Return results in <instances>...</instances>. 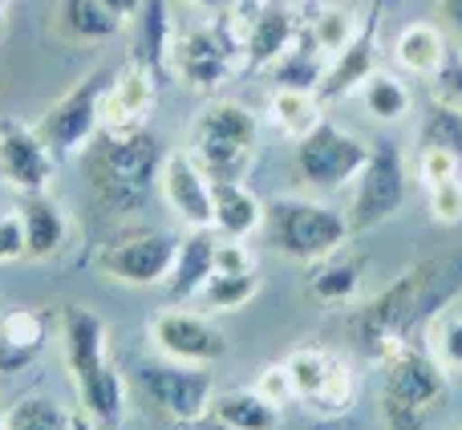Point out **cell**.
<instances>
[{
	"label": "cell",
	"mask_w": 462,
	"mask_h": 430,
	"mask_svg": "<svg viewBox=\"0 0 462 430\" xmlns=\"http://www.w3.org/2000/svg\"><path fill=\"white\" fill-rule=\"evenodd\" d=\"M357 98L369 118L382 122V126H398V122H406L414 114V89L393 70H374L365 78V86L357 89Z\"/></svg>",
	"instance_id": "28"
},
{
	"label": "cell",
	"mask_w": 462,
	"mask_h": 430,
	"mask_svg": "<svg viewBox=\"0 0 462 430\" xmlns=\"http://www.w3.org/2000/svg\"><path fill=\"white\" fill-rule=\"evenodd\" d=\"M377 29H382V0L361 13V24H357V33H353V41L333 57V61H328L325 81H320V98H325V102H337V98L357 94V89L365 86L369 73L382 70Z\"/></svg>",
	"instance_id": "16"
},
{
	"label": "cell",
	"mask_w": 462,
	"mask_h": 430,
	"mask_svg": "<svg viewBox=\"0 0 462 430\" xmlns=\"http://www.w3.org/2000/svg\"><path fill=\"white\" fill-rule=\"evenodd\" d=\"M292 159L300 179L312 187V192H341V187H353L369 159V143L353 130L337 126L333 118H325L312 135H304L300 143H292Z\"/></svg>",
	"instance_id": "10"
},
{
	"label": "cell",
	"mask_w": 462,
	"mask_h": 430,
	"mask_svg": "<svg viewBox=\"0 0 462 430\" xmlns=\"http://www.w3.org/2000/svg\"><path fill=\"white\" fill-rule=\"evenodd\" d=\"M255 293H260V272L255 276H227V272H211V280L203 285V293H199V309L203 313H236V309H244V304H252L255 301Z\"/></svg>",
	"instance_id": "31"
},
{
	"label": "cell",
	"mask_w": 462,
	"mask_h": 430,
	"mask_svg": "<svg viewBox=\"0 0 462 430\" xmlns=\"http://www.w3.org/2000/svg\"><path fill=\"white\" fill-rule=\"evenodd\" d=\"M426 350L434 353V361H439L442 369L462 374V309L450 304L447 313H439V317L426 325Z\"/></svg>",
	"instance_id": "33"
},
{
	"label": "cell",
	"mask_w": 462,
	"mask_h": 430,
	"mask_svg": "<svg viewBox=\"0 0 462 430\" xmlns=\"http://www.w3.org/2000/svg\"><path fill=\"white\" fill-rule=\"evenodd\" d=\"M24 256V223L21 211H0V264L21 260Z\"/></svg>",
	"instance_id": "41"
},
{
	"label": "cell",
	"mask_w": 462,
	"mask_h": 430,
	"mask_svg": "<svg viewBox=\"0 0 462 430\" xmlns=\"http://www.w3.org/2000/svg\"><path fill=\"white\" fill-rule=\"evenodd\" d=\"M16 211H21L24 223V256L29 260H53L69 244V215L49 192L21 195Z\"/></svg>",
	"instance_id": "21"
},
{
	"label": "cell",
	"mask_w": 462,
	"mask_h": 430,
	"mask_svg": "<svg viewBox=\"0 0 462 430\" xmlns=\"http://www.w3.org/2000/svg\"><path fill=\"white\" fill-rule=\"evenodd\" d=\"M211 200H216V220H211L216 236L247 239L268 228V203L247 187V179H211Z\"/></svg>",
	"instance_id": "20"
},
{
	"label": "cell",
	"mask_w": 462,
	"mask_h": 430,
	"mask_svg": "<svg viewBox=\"0 0 462 430\" xmlns=\"http://www.w3.org/2000/svg\"><path fill=\"white\" fill-rule=\"evenodd\" d=\"M159 102V73L130 57L122 70L110 73L102 98V130H138L154 114Z\"/></svg>",
	"instance_id": "17"
},
{
	"label": "cell",
	"mask_w": 462,
	"mask_h": 430,
	"mask_svg": "<svg viewBox=\"0 0 462 430\" xmlns=\"http://www.w3.org/2000/svg\"><path fill=\"white\" fill-rule=\"evenodd\" d=\"M146 337L162 358L179 366H216L227 353V337L211 321V313L187 309V304H162L146 321Z\"/></svg>",
	"instance_id": "13"
},
{
	"label": "cell",
	"mask_w": 462,
	"mask_h": 430,
	"mask_svg": "<svg viewBox=\"0 0 462 430\" xmlns=\"http://www.w3.org/2000/svg\"><path fill=\"white\" fill-rule=\"evenodd\" d=\"M57 179V154L41 138L37 126L24 122H0V183L21 195L49 192Z\"/></svg>",
	"instance_id": "14"
},
{
	"label": "cell",
	"mask_w": 462,
	"mask_h": 430,
	"mask_svg": "<svg viewBox=\"0 0 462 430\" xmlns=\"http://www.w3.org/2000/svg\"><path fill=\"white\" fill-rule=\"evenodd\" d=\"M361 280H365V264L353 260V256H328L320 264H309V296L325 309H337V304H353L361 293Z\"/></svg>",
	"instance_id": "25"
},
{
	"label": "cell",
	"mask_w": 462,
	"mask_h": 430,
	"mask_svg": "<svg viewBox=\"0 0 462 430\" xmlns=\"http://www.w3.org/2000/svg\"><path fill=\"white\" fill-rule=\"evenodd\" d=\"M183 236L162 228H143L130 231V236H118L97 252V268L110 280L130 288H162L171 280V268H175V256Z\"/></svg>",
	"instance_id": "11"
},
{
	"label": "cell",
	"mask_w": 462,
	"mask_h": 430,
	"mask_svg": "<svg viewBox=\"0 0 462 430\" xmlns=\"http://www.w3.org/2000/svg\"><path fill=\"white\" fill-rule=\"evenodd\" d=\"M462 296V248L439 252L402 268L382 293H374L357 313H349V333L369 361H382L390 350L410 345L414 333H426L439 313Z\"/></svg>",
	"instance_id": "1"
},
{
	"label": "cell",
	"mask_w": 462,
	"mask_h": 430,
	"mask_svg": "<svg viewBox=\"0 0 462 430\" xmlns=\"http://www.w3.org/2000/svg\"><path fill=\"white\" fill-rule=\"evenodd\" d=\"M418 146H439L462 159V110L434 102L418 122Z\"/></svg>",
	"instance_id": "34"
},
{
	"label": "cell",
	"mask_w": 462,
	"mask_h": 430,
	"mask_svg": "<svg viewBox=\"0 0 462 430\" xmlns=\"http://www.w3.org/2000/svg\"><path fill=\"white\" fill-rule=\"evenodd\" d=\"M5 430H73V415L45 394H29L5 410Z\"/></svg>",
	"instance_id": "32"
},
{
	"label": "cell",
	"mask_w": 462,
	"mask_h": 430,
	"mask_svg": "<svg viewBox=\"0 0 462 430\" xmlns=\"http://www.w3.org/2000/svg\"><path fill=\"white\" fill-rule=\"evenodd\" d=\"M406 192H410V163L406 151L398 146V138H377L369 143V159L361 167L357 183H353V200H349V223L353 231H374L377 223L393 220L406 208Z\"/></svg>",
	"instance_id": "8"
},
{
	"label": "cell",
	"mask_w": 462,
	"mask_h": 430,
	"mask_svg": "<svg viewBox=\"0 0 462 430\" xmlns=\"http://www.w3.org/2000/svg\"><path fill=\"white\" fill-rule=\"evenodd\" d=\"M57 29L73 45H106L114 41L126 24L102 5V0H61L57 8Z\"/></svg>",
	"instance_id": "27"
},
{
	"label": "cell",
	"mask_w": 462,
	"mask_h": 430,
	"mask_svg": "<svg viewBox=\"0 0 462 430\" xmlns=\"http://www.w3.org/2000/svg\"><path fill=\"white\" fill-rule=\"evenodd\" d=\"M61 350L73 394H78V415L97 430H122L130 410V390L126 374L110 353V325L86 304H65Z\"/></svg>",
	"instance_id": "2"
},
{
	"label": "cell",
	"mask_w": 462,
	"mask_h": 430,
	"mask_svg": "<svg viewBox=\"0 0 462 430\" xmlns=\"http://www.w3.org/2000/svg\"><path fill=\"white\" fill-rule=\"evenodd\" d=\"M455 430H462V426H455Z\"/></svg>",
	"instance_id": "48"
},
{
	"label": "cell",
	"mask_w": 462,
	"mask_h": 430,
	"mask_svg": "<svg viewBox=\"0 0 462 430\" xmlns=\"http://www.w3.org/2000/svg\"><path fill=\"white\" fill-rule=\"evenodd\" d=\"M102 5L110 8V13L118 16L122 24H130V21H134L138 13H143V5H146V0H102Z\"/></svg>",
	"instance_id": "43"
},
{
	"label": "cell",
	"mask_w": 462,
	"mask_h": 430,
	"mask_svg": "<svg viewBox=\"0 0 462 430\" xmlns=\"http://www.w3.org/2000/svg\"><path fill=\"white\" fill-rule=\"evenodd\" d=\"M357 24H361V16H357V13H349V8H325V13L312 16L309 37L317 41V49L328 57V61H333V57L353 41Z\"/></svg>",
	"instance_id": "35"
},
{
	"label": "cell",
	"mask_w": 462,
	"mask_h": 430,
	"mask_svg": "<svg viewBox=\"0 0 462 430\" xmlns=\"http://www.w3.org/2000/svg\"><path fill=\"white\" fill-rule=\"evenodd\" d=\"M260 146V118L236 98H211L191 122V146L211 179H247L252 154Z\"/></svg>",
	"instance_id": "7"
},
{
	"label": "cell",
	"mask_w": 462,
	"mask_h": 430,
	"mask_svg": "<svg viewBox=\"0 0 462 430\" xmlns=\"http://www.w3.org/2000/svg\"><path fill=\"white\" fill-rule=\"evenodd\" d=\"M138 390L159 415L179 426L208 423L216 407V374L211 366H179V361H154L138 369Z\"/></svg>",
	"instance_id": "9"
},
{
	"label": "cell",
	"mask_w": 462,
	"mask_h": 430,
	"mask_svg": "<svg viewBox=\"0 0 462 430\" xmlns=\"http://www.w3.org/2000/svg\"><path fill=\"white\" fill-rule=\"evenodd\" d=\"M0 5H8V0H0Z\"/></svg>",
	"instance_id": "47"
},
{
	"label": "cell",
	"mask_w": 462,
	"mask_h": 430,
	"mask_svg": "<svg viewBox=\"0 0 462 430\" xmlns=\"http://www.w3.org/2000/svg\"><path fill=\"white\" fill-rule=\"evenodd\" d=\"M167 70L191 94L211 98L219 86L236 78V70H244V29H239V21L227 13L179 24Z\"/></svg>",
	"instance_id": "5"
},
{
	"label": "cell",
	"mask_w": 462,
	"mask_h": 430,
	"mask_svg": "<svg viewBox=\"0 0 462 430\" xmlns=\"http://www.w3.org/2000/svg\"><path fill=\"white\" fill-rule=\"evenodd\" d=\"M159 195L187 231H211L216 200H211V175L199 167L191 151H167L159 175Z\"/></svg>",
	"instance_id": "15"
},
{
	"label": "cell",
	"mask_w": 462,
	"mask_h": 430,
	"mask_svg": "<svg viewBox=\"0 0 462 430\" xmlns=\"http://www.w3.org/2000/svg\"><path fill=\"white\" fill-rule=\"evenodd\" d=\"M268 231L276 252L296 264H320L328 256H341L353 244L349 211L325 200H276L268 203Z\"/></svg>",
	"instance_id": "6"
},
{
	"label": "cell",
	"mask_w": 462,
	"mask_h": 430,
	"mask_svg": "<svg viewBox=\"0 0 462 430\" xmlns=\"http://www.w3.org/2000/svg\"><path fill=\"white\" fill-rule=\"evenodd\" d=\"M5 21H8V13H5V5H0V29H5Z\"/></svg>",
	"instance_id": "45"
},
{
	"label": "cell",
	"mask_w": 462,
	"mask_h": 430,
	"mask_svg": "<svg viewBox=\"0 0 462 430\" xmlns=\"http://www.w3.org/2000/svg\"><path fill=\"white\" fill-rule=\"evenodd\" d=\"M255 394L260 398H268L272 407H292L296 402V390H292V378H288V369H284V361H272V366H263L260 374H255Z\"/></svg>",
	"instance_id": "39"
},
{
	"label": "cell",
	"mask_w": 462,
	"mask_h": 430,
	"mask_svg": "<svg viewBox=\"0 0 462 430\" xmlns=\"http://www.w3.org/2000/svg\"><path fill=\"white\" fill-rule=\"evenodd\" d=\"M106 86H110V73L106 70H94L78 81L73 89H65L49 114L37 122L41 138L53 146V154H81L97 135H102V98H106Z\"/></svg>",
	"instance_id": "12"
},
{
	"label": "cell",
	"mask_w": 462,
	"mask_h": 430,
	"mask_svg": "<svg viewBox=\"0 0 462 430\" xmlns=\"http://www.w3.org/2000/svg\"><path fill=\"white\" fill-rule=\"evenodd\" d=\"M377 366V415L382 430H422L450 398V369L414 341L390 350Z\"/></svg>",
	"instance_id": "4"
},
{
	"label": "cell",
	"mask_w": 462,
	"mask_h": 430,
	"mask_svg": "<svg viewBox=\"0 0 462 430\" xmlns=\"http://www.w3.org/2000/svg\"><path fill=\"white\" fill-rule=\"evenodd\" d=\"M49 341V321L41 309H8L0 313V378L21 374L37 361Z\"/></svg>",
	"instance_id": "23"
},
{
	"label": "cell",
	"mask_w": 462,
	"mask_h": 430,
	"mask_svg": "<svg viewBox=\"0 0 462 430\" xmlns=\"http://www.w3.org/2000/svg\"><path fill=\"white\" fill-rule=\"evenodd\" d=\"M239 29H244V70H272L300 37V21L284 0H260V8L247 13Z\"/></svg>",
	"instance_id": "18"
},
{
	"label": "cell",
	"mask_w": 462,
	"mask_h": 430,
	"mask_svg": "<svg viewBox=\"0 0 462 430\" xmlns=\"http://www.w3.org/2000/svg\"><path fill=\"white\" fill-rule=\"evenodd\" d=\"M268 118L288 143H300L304 135L320 126L328 118L325 114V98L317 89H300V86H276L268 94Z\"/></svg>",
	"instance_id": "24"
},
{
	"label": "cell",
	"mask_w": 462,
	"mask_h": 430,
	"mask_svg": "<svg viewBox=\"0 0 462 430\" xmlns=\"http://www.w3.org/2000/svg\"><path fill=\"white\" fill-rule=\"evenodd\" d=\"M426 208H430L434 223H442V228H458L462 223V175L447 179V183L426 187Z\"/></svg>",
	"instance_id": "37"
},
{
	"label": "cell",
	"mask_w": 462,
	"mask_h": 430,
	"mask_svg": "<svg viewBox=\"0 0 462 430\" xmlns=\"http://www.w3.org/2000/svg\"><path fill=\"white\" fill-rule=\"evenodd\" d=\"M337 353L320 350V345H300V350H292L284 358V369L288 378H292V390H296V402H304V407H317L320 390H325V382L333 378L337 369Z\"/></svg>",
	"instance_id": "30"
},
{
	"label": "cell",
	"mask_w": 462,
	"mask_h": 430,
	"mask_svg": "<svg viewBox=\"0 0 462 430\" xmlns=\"http://www.w3.org/2000/svg\"><path fill=\"white\" fill-rule=\"evenodd\" d=\"M414 175H418V183H422V187L447 183V179L462 175V159H458V154H450V151H439V146H418Z\"/></svg>",
	"instance_id": "36"
},
{
	"label": "cell",
	"mask_w": 462,
	"mask_h": 430,
	"mask_svg": "<svg viewBox=\"0 0 462 430\" xmlns=\"http://www.w3.org/2000/svg\"><path fill=\"white\" fill-rule=\"evenodd\" d=\"M430 94H434V102L462 110V53H455V49H450L447 65H442V70L430 78Z\"/></svg>",
	"instance_id": "40"
},
{
	"label": "cell",
	"mask_w": 462,
	"mask_h": 430,
	"mask_svg": "<svg viewBox=\"0 0 462 430\" xmlns=\"http://www.w3.org/2000/svg\"><path fill=\"white\" fill-rule=\"evenodd\" d=\"M216 272L227 276H255L260 272V256L247 239H224L216 236Z\"/></svg>",
	"instance_id": "38"
},
{
	"label": "cell",
	"mask_w": 462,
	"mask_h": 430,
	"mask_svg": "<svg viewBox=\"0 0 462 430\" xmlns=\"http://www.w3.org/2000/svg\"><path fill=\"white\" fill-rule=\"evenodd\" d=\"M138 24V49H134V61L151 65L154 73H162L171 65V45H175V16H171L167 0H146L143 13L134 16Z\"/></svg>",
	"instance_id": "29"
},
{
	"label": "cell",
	"mask_w": 462,
	"mask_h": 430,
	"mask_svg": "<svg viewBox=\"0 0 462 430\" xmlns=\"http://www.w3.org/2000/svg\"><path fill=\"white\" fill-rule=\"evenodd\" d=\"M0 430H5V410H0Z\"/></svg>",
	"instance_id": "46"
},
{
	"label": "cell",
	"mask_w": 462,
	"mask_h": 430,
	"mask_svg": "<svg viewBox=\"0 0 462 430\" xmlns=\"http://www.w3.org/2000/svg\"><path fill=\"white\" fill-rule=\"evenodd\" d=\"M439 16L447 29H455L462 37V0H439Z\"/></svg>",
	"instance_id": "44"
},
{
	"label": "cell",
	"mask_w": 462,
	"mask_h": 430,
	"mask_svg": "<svg viewBox=\"0 0 462 430\" xmlns=\"http://www.w3.org/2000/svg\"><path fill=\"white\" fill-rule=\"evenodd\" d=\"M216 272V231H187L183 244H179L175 268H171L167 288L171 304H195L203 293V285Z\"/></svg>",
	"instance_id": "22"
},
{
	"label": "cell",
	"mask_w": 462,
	"mask_h": 430,
	"mask_svg": "<svg viewBox=\"0 0 462 430\" xmlns=\"http://www.w3.org/2000/svg\"><path fill=\"white\" fill-rule=\"evenodd\" d=\"M81 163H86V183L97 208L110 215H130V211L146 208V200L159 192L167 146L146 126L102 130L81 151Z\"/></svg>",
	"instance_id": "3"
},
{
	"label": "cell",
	"mask_w": 462,
	"mask_h": 430,
	"mask_svg": "<svg viewBox=\"0 0 462 430\" xmlns=\"http://www.w3.org/2000/svg\"><path fill=\"white\" fill-rule=\"evenodd\" d=\"M183 5L199 16H227L236 8V0H183Z\"/></svg>",
	"instance_id": "42"
},
{
	"label": "cell",
	"mask_w": 462,
	"mask_h": 430,
	"mask_svg": "<svg viewBox=\"0 0 462 430\" xmlns=\"http://www.w3.org/2000/svg\"><path fill=\"white\" fill-rule=\"evenodd\" d=\"M390 57L402 73L410 78H426L430 81L434 73L447 65L450 57V37L439 21H406L390 41Z\"/></svg>",
	"instance_id": "19"
},
{
	"label": "cell",
	"mask_w": 462,
	"mask_h": 430,
	"mask_svg": "<svg viewBox=\"0 0 462 430\" xmlns=\"http://www.w3.org/2000/svg\"><path fill=\"white\" fill-rule=\"evenodd\" d=\"M211 418H216L224 430H280L284 410L272 407L268 398H260L255 386H236V390L216 394Z\"/></svg>",
	"instance_id": "26"
}]
</instances>
